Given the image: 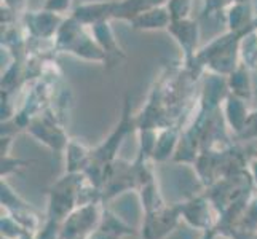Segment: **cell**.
<instances>
[{"label":"cell","instance_id":"1","mask_svg":"<svg viewBox=\"0 0 257 239\" xmlns=\"http://www.w3.org/2000/svg\"><path fill=\"white\" fill-rule=\"evenodd\" d=\"M53 51L72 55L78 59L88 61V63L102 64L105 67L109 66L107 55L97 45L91 29L78 23L70 15L64 18L55 40H53Z\"/></svg>","mask_w":257,"mask_h":239},{"label":"cell","instance_id":"2","mask_svg":"<svg viewBox=\"0 0 257 239\" xmlns=\"http://www.w3.org/2000/svg\"><path fill=\"white\" fill-rule=\"evenodd\" d=\"M135 128H138V126H136V118L133 117V113H131V94L126 93L125 99H123L120 123L110 132V136L105 139L99 147L93 150L90 164L101 167V169H105V166L115 159V155H117L118 148L121 147L123 140L131 134Z\"/></svg>","mask_w":257,"mask_h":239},{"label":"cell","instance_id":"3","mask_svg":"<svg viewBox=\"0 0 257 239\" xmlns=\"http://www.w3.org/2000/svg\"><path fill=\"white\" fill-rule=\"evenodd\" d=\"M64 18V15L42 8L37 12H26L21 16V26L31 42H48L55 40Z\"/></svg>","mask_w":257,"mask_h":239},{"label":"cell","instance_id":"4","mask_svg":"<svg viewBox=\"0 0 257 239\" xmlns=\"http://www.w3.org/2000/svg\"><path fill=\"white\" fill-rule=\"evenodd\" d=\"M166 32L174 39L177 47L182 51L184 67H192L195 56L200 50V23L193 18L181 21H171Z\"/></svg>","mask_w":257,"mask_h":239},{"label":"cell","instance_id":"5","mask_svg":"<svg viewBox=\"0 0 257 239\" xmlns=\"http://www.w3.org/2000/svg\"><path fill=\"white\" fill-rule=\"evenodd\" d=\"M115 0H97V2H85L77 5L70 16H74L78 23H82L86 28L102 23V21H112Z\"/></svg>","mask_w":257,"mask_h":239},{"label":"cell","instance_id":"6","mask_svg":"<svg viewBox=\"0 0 257 239\" xmlns=\"http://www.w3.org/2000/svg\"><path fill=\"white\" fill-rule=\"evenodd\" d=\"M110 23L112 21H102V23H97L90 28L96 42H97V45H99L104 50L105 55H107V59H109L107 67L115 66V64H118L120 61L126 59L125 51H123L117 37H115V32L112 29Z\"/></svg>","mask_w":257,"mask_h":239},{"label":"cell","instance_id":"7","mask_svg":"<svg viewBox=\"0 0 257 239\" xmlns=\"http://www.w3.org/2000/svg\"><path fill=\"white\" fill-rule=\"evenodd\" d=\"M247 102L249 101L241 99V97H238L232 93H228L222 102V115H224L225 125L236 137L240 136V132L243 131L247 115L251 112L247 109Z\"/></svg>","mask_w":257,"mask_h":239},{"label":"cell","instance_id":"8","mask_svg":"<svg viewBox=\"0 0 257 239\" xmlns=\"http://www.w3.org/2000/svg\"><path fill=\"white\" fill-rule=\"evenodd\" d=\"M171 15L168 12L166 4L150 8V10L139 15L136 20L130 23L131 29L135 31H166L171 24Z\"/></svg>","mask_w":257,"mask_h":239},{"label":"cell","instance_id":"9","mask_svg":"<svg viewBox=\"0 0 257 239\" xmlns=\"http://www.w3.org/2000/svg\"><path fill=\"white\" fill-rule=\"evenodd\" d=\"M166 0H115L112 21L131 23L139 15L150 10V8L165 5Z\"/></svg>","mask_w":257,"mask_h":239},{"label":"cell","instance_id":"10","mask_svg":"<svg viewBox=\"0 0 257 239\" xmlns=\"http://www.w3.org/2000/svg\"><path fill=\"white\" fill-rule=\"evenodd\" d=\"M227 86H228V93L241 97V99L251 101L254 94L251 69H247L241 63L232 74L227 75Z\"/></svg>","mask_w":257,"mask_h":239},{"label":"cell","instance_id":"11","mask_svg":"<svg viewBox=\"0 0 257 239\" xmlns=\"http://www.w3.org/2000/svg\"><path fill=\"white\" fill-rule=\"evenodd\" d=\"M67 152V172H83L91 161L93 150L88 148L83 142L70 139L66 145Z\"/></svg>","mask_w":257,"mask_h":239},{"label":"cell","instance_id":"12","mask_svg":"<svg viewBox=\"0 0 257 239\" xmlns=\"http://www.w3.org/2000/svg\"><path fill=\"white\" fill-rule=\"evenodd\" d=\"M240 58L241 63L251 70L257 69V29L251 31L241 40L240 47Z\"/></svg>","mask_w":257,"mask_h":239},{"label":"cell","instance_id":"13","mask_svg":"<svg viewBox=\"0 0 257 239\" xmlns=\"http://www.w3.org/2000/svg\"><path fill=\"white\" fill-rule=\"evenodd\" d=\"M193 0H166V8L173 21H181L192 18Z\"/></svg>","mask_w":257,"mask_h":239},{"label":"cell","instance_id":"14","mask_svg":"<svg viewBox=\"0 0 257 239\" xmlns=\"http://www.w3.org/2000/svg\"><path fill=\"white\" fill-rule=\"evenodd\" d=\"M235 2V0H205V7H203V10H201V15L200 18H208L211 15H214V13H220L227 7H230Z\"/></svg>","mask_w":257,"mask_h":239},{"label":"cell","instance_id":"15","mask_svg":"<svg viewBox=\"0 0 257 239\" xmlns=\"http://www.w3.org/2000/svg\"><path fill=\"white\" fill-rule=\"evenodd\" d=\"M42 8H45L48 12H55V13H59V15H70L72 13V0H45V4H43Z\"/></svg>","mask_w":257,"mask_h":239},{"label":"cell","instance_id":"16","mask_svg":"<svg viewBox=\"0 0 257 239\" xmlns=\"http://www.w3.org/2000/svg\"><path fill=\"white\" fill-rule=\"evenodd\" d=\"M252 137H257V109L249 112L246 125H244L243 131L240 132V136H238V139H241V140L252 139Z\"/></svg>","mask_w":257,"mask_h":239},{"label":"cell","instance_id":"17","mask_svg":"<svg viewBox=\"0 0 257 239\" xmlns=\"http://www.w3.org/2000/svg\"><path fill=\"white\" fill-rule=\"evenodd\" d=\"M2 5L8 7L10 10H13L16 15H24V8H26V0H2Z\"/></svg>","mask_w":257,"mask_h":239}]
</instances>
